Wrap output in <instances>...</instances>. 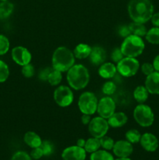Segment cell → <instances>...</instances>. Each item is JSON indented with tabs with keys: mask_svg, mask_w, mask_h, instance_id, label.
<instances>
[{
	"mask_svg": "<svg viewBox=\"0 0 159 160\" xmlns=\"http://www.w3.org/2000/svg\"><path fill=\"white\" fill-rule=\"evenodd\" d=\"M117 71V68L112 62H104L101 64L98 70V73L104 79H110L113 78Z\"/></svg>",
	"mask_w": 159,
	"mask_h": 160,
	"instance_id": "ac0fdd59",
	"label": "cell"
},
{
	"mask_svg": "<svg viewBox=\"0 0 159 160\" xmlns=\"http://www.w3.org/2000/svg\"><path fill=\"white\" fill-rule=\"evenodd\" d=\"M120 48L124 56L136 58L143 53L145 48V44L142 38L130 34L125 38Z\"/></svg>",
	"mask_w": 159,
	"mask_h": 160,
	"instance_id": "277c9868",
	"label": "cell"
},
{
	"mask_svg": "<svg viewBox=\"0 0 159 160\" xmlns=\"http://www.w3.org/2000/svg\"><path fill=\"white\" fill-rule=\"evenodd\" d=\"M92 48L87 44H79L76 46L73 51V54L76 58L79 59H84L89 57L91 52Z\"/></svg>",
	"mask_w": 159,
	"mask_h": 160,
	"instance_id": "ffe728a7",
	"label": "cell"
},
{
	"mask_svg": "<svg viewBox=\"0 0 159 160\" xmlns=\"http://www.w3.org/2000/svg\"><path fill=\"white\" fill-rule=\"evenodd\" d=\"M90 120H91V117H90V115H88V114H83L82 117H81V121H82L83 124L87 125L90 123Z\"/></svg>",
	"mask_w": 159,
	"mask_h": 160,
	"instance_id": "b9f144b4",
	"label": "cell"
},
{
	"mask_svg": "<svg viewBox=\"0 0 159 160\" xmlns=\"http://www.w3.org/2000/svg\"><path fill=\"white\" fill-rule=\"evenodd\" d=\"M90 62L94 66L101 65L106 59V52L102 47L94 46L92 48L91 52L89 56Z\"/></svg>",
	"mask_w": 159,
	"mask_h": 160,
	"instance_id": "2e32d148",
	"label": "cell"
},
{
	"mask_svg": "<svg viewBox=\"0 0 159 160\" xmlns=\"http://www.w3.org/2000/svg\"><path fill=\"white\" fill-rule=\"evenodd\" d=\"M148 95H149V92L145 86H138L136 88L133 92L134 98L137 102L140 103V104H143L147 100Z\"/></svg>",
	"mask_w": 159,
	"mask_h": 160,
	"instance_id": "44dd1931",
	"label": "cell"
},
{
	"mask_svg": "<svg viewBox=\"0 0 159 160\" xmlns=\"http://www.w3.org/2000/svg\"><path fill=\"white\" fill-rule=\"evenodd\" d=\"M51 62L54 70L60 72L68 71L74 65V54L66 47H59L53 53Z\"/></svg>",
	"mask_w": 159,
	"mask_h": 160,
	"instance_id": "3957f363",
	"label": "cell"
},
{
	"mask_svg": "<svg viewBox=\"0 0 159 160\" xmlns=\"http://www.w3.org/2000/svg\"><path fill=\"white\" fill-rule=\"evenodd\" d=\"M23 141L25 143L31 148H34L40 147L41 145V138L40 136L36 133L33 132V131H28L25 134L24 137H23Z\"/></svg>",
	"mask_w": 159,
	"mask_h": 160,
	"instance_id": "d6986e66",
	"label": "cell"
},
{
	"mask_svg": "<svg viewBox=\"0 0 159 160\" xmlns=\"http://www.w3.org/2000/svg\"><path fill=\"white\" fill-rule=\"evenodd\" d=\"M129 30L131 31V34H134V35L139 36V37H143L146 35L147 32V28L144 26L143 23H137V22H132L129 25Z\"/></svg>",
	"mask_w": 159,
	"mask_h": 160,
	"instance_id": "603a6c76",
	"label": "cell"
},
{
	"mask_svg": "<svg viewBox=\"0 0 159 160\" xmlns=\"http://www.w3.org/2000/svg\"><path fill=\"white\" fill-rule=\"evenodd\" d=\"M134 120L140 126L148 128L154 123V115L150 106L144 104H140L134 109Z\"/></svg>",
	"mask_w": 159,
	"mask_h": 160,
	"instance_id": "5b68a950",
	"label": "cell"
},
{
	"mask_svg": "<svg viewBox=\"0 0 159 160\" xmlns=\"http://www.w3.org/2000/svg\"><path fill=\"white\" fill-rule=\"evenodd\" d=\"M40 148H41L44 156H51L54 152L55 150L54 145L51 142H49V141H44V142H42L41 145H40Z\"/></svg>",
	"mask_w": 159,
	"mask_h": 160,
	"instance_id": "f1b7e54d",
	"label": "cell"
},
{
	"mask_svg": "<svg viewBox=\"0 0 159 160\" xmlns=\"http://www.w3.org/2000/svg\"><path fill=\"white\" fill-rule=\"evenodd\" d=\"M115 160H131V159H129V158L126 157V158H118V159H117Z\"/></svg>",
	"mask_w": 159,
	"mask_h": 160,
	"instance_id": "f6af8a7d",
	"label": "cell"
},
{
	"mask_svg": "<svg viewBox=\"0 0 159 160\" xmlns=\"http://www.w3.org/2000/svg\"><path fill=\"white\" fill-rule=\"evenodd\" d=\"M54 99L61 107H67L73 102V93L67 86H59L54 92Z\"/></svg>",
	"mask_w": 159,
	"mask_h": 160,
	"instance_id": "9c48e42d",
	"label": "cell"
},
{
	"mask_svg": "<svg viewBox=\"0 0 159 160\" xmlns=\"http://www.w3.org/2000/svg\"><path fill=\"white\" fill-rule=\"evenodd\" d=\"M62 72L59 71V70H56L53 69L51 71V73H49L48 78V81L51 85L52 86H56L58 84H60V82L62 81Z\"/></svg>",
	"mask_w": 159,
	"mask_h": 160,
	"instance_id": "4316f807",
	"label": "cell"
},
{
	"mask_svg": "<svg viewBox=\"0 0 159 160\" xmlns=\"http://www.w3.org/2000/svg\"><path fill=\"white\" fill-rule=\"evenodd\" d=\"M153 66H154V70L159 72V55L156 56L155 58L154 59V61H153Z\"/></svg>",
	"mask_w": 159,
	"mask_h": 160,
	"instance_id": "7bdbcfd3",
	"label": "cell"
},
{
	"mask_svg": "<svg viewBox=\"0 0 159 160\" xmlns=\"http://www.w3.org/2000/svg\"><path fill=\"white\" fill-rule=\"evenodd\" d=\"M140 143L142 148L147 152H154L158 148V140L154 134L145 133L140 138Z\"/></svg>",
	"mask_w": 159,
	"mask_h": 160,
	"instance_id": "5bb4252c",
	"label": "cell"
},
{
	"mask_svg": "<svg viewBox=\"0 0 159 160\" xmlns=\"http://www.w3.org/2000/svg\"><path fill=\"white\" fill-rule=\"evenodd\" d=\"M123 56H124V55L122 52L121 48H115V49L113 50V52H112L111 57H112V61H113L114 62H117V63H118V62L123 59Z\"/></svg>",
	"mask_w": 159,
	"mask_h": 160,
	"instance_id": "d590c367",
	"label": "cell"
},
{
	"mask_svg": "<svg viewBox=\"0 0 159 160\" xmlns=\"http://www.w3.org/2000/svg\"><path fill=\"white\" fill-rule=\"evenodd\" d=\"M43 156V152H42L41 148L40 147L33 148V150L31 152V157L34 159H39Z\"/></svg>",
	"mask_w": 159,
	"mask_h": 160,
	"instance_id": "f35d334b",
	"label": "cell"
},
{
	"mask_svg": "<svg viewBox=\"0 0 159 160\" xmlns=\"http://www.w3.org/2000/svg\"><path fill=\"white\" fill-rule=\"evenodd\" d=\"M86 141L83 138L78 139L77 142H76V145L79 147H81V148H84V145H85Z\"/></svg>",
	"mask_w": 159,
	"mask_h": 160,
	"instance_id": "ee69618b",
	"label": "cell"
},
{
	"mask_svg": "<svg viewBox=\"0 0 159 160\" xmlns=\"http://www.w3.org/2000/svg\"><path fill=\"white\" fill-rule=\"evenodd\" d=\"M12 58L16 63L23 67L30 63L31 60V54L27 48L23 46H17L12 48Z\"/></svg>",
	"mask_w": 159,
	"mask_h": 160,
	"instance_id": "8fae6325",
	"label": "cell"
},
{
	"mask_svg": "<svg viewBox=\"0 0 159 160\" xmlns=\"http://www.w3.org/2000/svg\"><path fill=\"white\" fill-rule=\"evenodd\" d=\"M63 160H84L86 159V151L84 148L70 146L65 148L62 153Z\"/></svg>",
	"mask_w": 159,
	"mask_h": 160,
	"instance_id": "7c38bea8",
	"label": "cell"
},
{
	"mask_svg": "<svg viewBox=\"0 0 159 160\" xmlns=\"http://www.w3.org/2000/svg\"><path fill=\"white\" fill-rule=\"evenodd\" d=\"M0 1H1V2H2V1H8V0H0Z\"/></svg>",
	"mask_w": 159,
	"mask_h": 160,
	"instance_id": "bcb514c9",
	"label": "cell"
},
{
	"mask_svg": "<svg viewBox=\"0 0 159 160\" xmlns=\"http://www.w3.org/2000/svg\"><path fill=\"white\" fill-rule=\"evenodd\" d=\"M100 139V142H101V147H102L105 150H111L113 148L115 142H114L113 139L111 138L110 137L108 136H103Z\"/></svg>",
	"mask_w": 159,
	"mask_h": 160,
	"instance_id": "1f68e13d",
	"label": "cell"
},
{
	"mask_svg": "<svg viewBox=\"0 0 159 160\" xmlns=\"http://www.w3.org/2000/svg\"><path fill=\"white\" fill-rule=\"evenodd\" d=\"M141 70L143 74L146 75V76H148V75L152 73L154 71H155L153 64L149 63V62H145V63H143L141 67Z\"/></svg>",
	"mask_w": 159,
	"mask_h": 160,
	"instance_id": "8d00e7d4",
	"label": "cell"
},
{
	"mask_svg": "<svg viewBox=\"0 0 159 160\" xmlns=\"http://www.w3.org/2000/svg\"><path fill=\"white\" fill-rule=\"evenodd\" d=\"M22 74L25 77V78H32L34 75V67L32 64L28 63L26 65L23 66L22 67Z\"/></svg>",
	"mask_w": 159,
	"mask_h": 160,
	"instance_id": "836d02e7",
	"label": "cell"
},
{
	"mask_svg": "<svg viewBox=\"0 0 159 160\" xmlns=\"http://www.w3.org/2000/svg\"><path fill=\"white\" fill-rule=\"evenodd\" d=\"M118 34L123 38H126L129 35H130V34H131L130 30H129V25H128V26H126V25H123V26L119 27V28H118Z\"/></svg>",
	"mask_w": 159,
	"mask_h": 160,
	"instance_id": "74e56055",
	"label": "cell"
},
{
	"mask_svg": "<svg viewBox=\"0 0 159 160\" xmlns=\"http://www.w3.org/2000/svg\"><path fill=\"white\" fill-rule=\"evenodd\" d=\"M9 75V67L3 61L0 60V83L5 82Z\"/></svg>",
	"mask_w": 159,
	"mask_h": 160,
	"instance_id": "f546056e",
	"label": "cell"
},
{
	"mask_svg": "<svg viewBox=\"0 0 159 160\" xmlns=\"http://www.w3.org/2000/svg\"><path fill=\"white\" fill-rule=\"evenodd\" d=\"M11 160H32L30 155L23 151L17 152L15 154L12 156Z\"/></svg>",
	"mask_w": 159,
	"mask_h": 160,
	"instance_id": "e575fe53",
	"label": "cell"
},
{
	"mask_svg": "<svg viewBox=\"0 0 159 160\" xmlns=\"http://www.w3.org/2000/svg\"><path fill=\"white\" fill-rule=\"evenodd\" d=\"M115 111V102L110 97H104L98 103L97 112L100 117L108 119Z\"/></svg>",
	"mask_w": 159,
	"mask_h": 160,
	"instance_id": "30bf717a",
	"label": "cell"
},
{
	"mask_svg": "<svg viewBox=\"0 0 159 160\" xmlns=\"http://www.w3.org/2000/svg\"><path fill=\"white\" fill-rule=\"evenodd\" d=\"M146 40L149 43L153 45H159V28L158 27H154L151 28L149 31H147L146 35Z\"/></svg>",
	"mask_w": 159,
	"mask_h": 160,
	"instance_id": "d4e9b609",
	"label": "cell"
},
{
	"mask_svg": "<svg viewBox=\"0 0 159 160\" xmlns=\"http://www.w3.org/2000/svg\"><path fill=\"white\" fill-rule=\"evenodd\" d=\"M13 4L9 1H2L0 2V20H5L12 14L13 11Z\"/></svg>",
	"mask_w": 159,
	"mask_h": 160,
	"instance_id": "7402d4cb",
	"label": "cell"
},
{
	"mask_svg": "<svg viewBox=\"0 0 159 160\" xmlns=\"http://www.w3.org/2000/svg\"><path fill=\"white\" fill-rule=\"evenodd\" d=\"M114 154L118 158L129 157L133 151V148L130 142L128 141L120 140L115 143L113 146Z\"/></svg>",
	"mask_w": 159,
	"mask_h": 160,
	"instance_id": "4fadbf2b",
	"label": "cell"
},
{
	"mask_svg": "<svg viewBox=\"0 0 159 160\" xmlns=\"http://www.w3.org/2000/svg\"><path fill=\"white\" fill-rule=\"evenodd\" d=\"M108 127L109 125L106 119L101 117H97L91 119L88 124V130L94 138H101L107 134Z\"/></svg>",
	"mask_w": 159,
	"mask_h": 160,
	"instance_id": "ba28073f",
	"label": "cell"
},
{
	"mask_svg": "<svg viewBox=\"0 0 159 160\" xmlns=\"http://www.w3.org/2000/svg\"><path fill=\"white\" fill-rule=\"evenodd\" d=\"M116 90V85L112 81H107L102 86V92L104 95H111Z\"/></svg>",
	"mask_w": 159,
	"mask_h": 160,
	"instance_id": "d6a6232c",
	"label": "cell"
},
{
	"mask_svg": "<svg viewBox=\"0 0 159 160\" xmlns=\"http://www.w3.org/2000/svg\"><path fill=\"white\" fill-rule=\"evenodd\" d=\"M128 117L124 112H114L108 119V123L112 128H121L127 123Z\"/></svg>",
	"mask_w": 159,
	"mask_h": 160,
	"instance_id": "e0dca14e",
	"label": "cell"
},
{
	"mask_svg": "<svg viewBox=\"0 0 159 160\" xmlns=\"http://www.w3.org/2000/svg\"><path fill=\"white\" fill-rule=\"evenodd\" d=\"M9 48V41L6 36L0 34V56L7 53Z\"/></svg>",
	"mask_w": 159,
	"mask_h": 160,
	"instance_id": "4dcf8cb0",
	"label": "cell"
},
{
	"mask_svg": "<svg viewBox=\"0 0 159 160\" xmlns=\"http://www.w3.org/2000/svg\"><path fill=\"white\" fill-rule=\"evenodd\" d=\"M67 81L72 88L81 90L87 85L90 80L88 70L81 64L73 65L67 73Z\"/></svg>",
	"mask_w": 159,
	"mask_h": 160,
	"instance_id": "7a4b0ae2",
	"label": "cell"
},
{
	"mask_svg": "<svg viewBox=\"0 0 159 160\" xmlns=\"http://www.w3.org/2000/svg\"><path fill=\"white\" fill-rule=\"evenodd\" d=\"M128 12L133 22L144 23L154 14V6L151 0H130Z\"/></svg>",
	"mask_w": 159,
	"mask_h": 160,
	"instance_id": "6da1fadb",
	"label": "cell"
},
{
	"mask_svg": "<svg viewBox=\"0 0 159 160\" xmlns=\"http://www.w3.org/2000/svg\"><path fill=\"white\" fill-rule=\"evenodd\" d=\"M90 160H114L113 156L108 152L104 150H98L91 153L90 157Z\"/></svg>",
	"mask_w": 159,
	"mask_h": 160,
	"instance_id": "484cf974",
	"label": "cell"
},
{
	"mask_svg": "<svg viewBox=\"0 0 159 160\" xmlns=\"http://www.w3.org/2000/svg\"><path fill=\"white\" fill-rule=\"evenodd\" d=\"M140 138H141V134L137 130H129L126 133V140L130 142L131 144H136L140 142Z\"/></svg>",
	"mask_w": 159,
	"mask_h": 160,
	"instance_id": "83f0119b",
	"label": "cell"
},
{
	"mask_svg": "<svg viewBox=\"0 0 159 160\" xmlns=\"http://www.w3.org/2000/svg\"><path fill=\"white\" fill-rule=\"evenodd\" d=\"M51 70H51L50 68H45L42 70L39 73V79L41 80V81H48V75L51 73Z\"/></svg>",
	"mask_w": 159,
	"mask_h": 160,
	"instance_id": "ab89813d",
	"label": "cell"
},
{
	"mask_svg": "<svg viewBox=\"0 0 159 160\" xmlns=\"http://www.w3.org/2000/svg\"><path fill=\"white\" fill-rule=\"evenodd\" d=\"M98 98L92 92H84L80 96L78 101V106L83 114L92 115L97 111Z\"/></svg>",
	"mask_w": 159,
	"mask_h": 160,
	"instance_id": "8992f818",
	"label": "cell"
},
{
	"mask_svg": "<svg viewBox=\"0 0 159 160\" xmlns=\"http://www.w3.org/2000/svg\"><path fill=\"white\" fill-rule=\"evenodd\" d=\"M100 147H101L100 139L93 137L91 138H89L87 141H86V143L84 148L85 149V151L87 152L93 153L94 152L99 150Z\"/></svg>",
	"mask_w": 159,
	"mask_h": 160,
	"instance_id": "cb8c5ba5",
	"label": "cell"
},
{
	"mask_svg": "<svg viewBox=\"0 0 159 160\" xmlns=\"http://www.w3.org/2000/svg\"><path fill=\"white\" fill-rule=\"evenodd\" d=\"M151 23L154 27H158L159 28V12L153 14L151 17Z\"/></svg>",
	"mask_w": 159,
	"mask_h": 160,
	"instance_id": "60d3db41",
	"label": "cell"
},
{
	"mask_svg": "<svg viewBox=\"0 0 159 160\" xmlns=\"http://www.w3.org/2000/svg\"><path fill=\"white\" fill-rule=\"evenodd\" d=\"M117 71L123 77L130 78L134 76L140 68L139 61L136 58L123 57L117 63Z\"/></svg>",
	"mask_w": 159,
	"mask_h": 160,
	"instance_id": "52a82bcc",
	"label": "cell"
},
{
	"mask_svg": "<svg viewBox=\"0 0 159 160\" xmlns=\"http://www.w3.org/2000/svg\"><path fill=\"white\" fill-rule=\"evenodd\" d=\"M145 87L152 95H159V72L154 71L147 76Z\"/></svg>",
	"mask_w": 159,
	"mask_h": 160,
	"instance_id": "9a60e30c",
	"label": "cell"
}]
</instances>
